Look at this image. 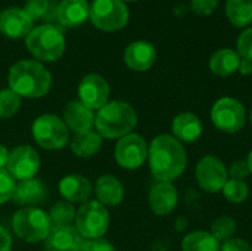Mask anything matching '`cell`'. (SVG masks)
Returning a JSON list of instances; mask_svg holds the SVG:
<instances>
[{
  "instance_id": "obj_13",
  "label": "cell",
  "mask_w": 252,
  "mask_h": 251,
  "mask_svg": "<svg viewBox=\"0 0 252 251\" xmlns=\"http://www.w3.org/2000/svg\"><path fill=\"white\" fill-rule=\"evenodd\" d=\"M109 84L100 74L90 72L84 75L78 84V101L94 112L109 102Z\"/></svg>"
},
{
  "instance_id": "obj_21",
  "label": "cell",
  "mask_w": 252,
  "mask_h": 251,
  "mask_svg": "<svg viewBox=\"0 0 252 251\" xmlns=\"http://www.w3.org/2000/svg\"><path fill=\"white\" fill-rule=\"evenodd\" d=\"M94 194L105 207H117L124 200V185L114 175H102L94 183Z\"/></svg>"
},
{
  "instance_id": "obj_18",
  "label": "cell",
  "mask_w": 252,
  "mask_h": 251,
  "mask_svg": "<svg viewBox=\"0 0 252 251\" xmlns=\"http://www.w3.org/2000/svg\"><path fill=\"white\" fill-rule=\"evenodd\" d=\"M47 200V188L43 180L32 178L16 182L12 201L22 207H38Z\"/></svg>"
},
{
  "instance_id": "obj_41",
  "label": "cell",
  "mask_w": 252,
  "mask_h": 251,
  "mask_svg": "<svg viewBox=\"0 0 252 251\" xmlns=\"http://www.w3.org/2000/svg\"><path fill=\"white\" fill-rule=\"evenodd\" d=\"M9 149L0 143V169H6V164H7V160H9Z\"/></svg>"
},
{
  "instance_id": "obj_4",
  "label": "cell",
  "mask_w": 252,
  "mask_h": 251,
  "mask_svg": "<svg viewBox=\"0 0 252 251\" xmlns=\"http://www.w3.org/2000/svg\"><path fill=\"white\" fill-rule=\"evenodd\" d=\"M28 52L40 62H55L65 53V37L59 28L50 24L38 25L25 37Z\"/></svg>"
},
{
  "instance_id": "obj_20",
  "label": "cell",
  "mask_w": 252,
  "mask_h": 251,
  "mask_svg": "<svg viewBox=\"0 0 252 251\" xmlns=\"http://www.w3.org/2000/svg\"><path fill=\"white\" fill-rule=\"evenodd\" d=\"M59 194L68 203H86L93 194V183L81 175L72 173L63 176L58 183Z\"/></svg>"
},
{
  "instance_id": "obj_15",
  "label": "cell",
  "mask_w": 252,
  "mask_h": 251,
  "mask_svg": "<svg viewBox=\"0 0 252 251\" xmlns=\"http://www.w3.org/2000/svg\"><path fill=\"white\" fill-rule=\"evenodd\" d=\"M83 243L75 226H53L43 241V251H81Z\"/></svg>"
},
{
  "instance_id": "obj_10",
  "label": "cell",
  "mask_w": 252,
  "mask_h": 251,
  "mask_svg": "<svg viewBox=\"0 0 252 251\" xmlns=\"http://www.w3.org/2000/svg\"><path fill=\"white\" fill-rule=\"evenodd\" d=\"M149 145L137 133H128L118 139L114 148V158L117 164L126 170H137L148 160Z\"/></svg>"
},
{
  "instance_id": "obj_5",
  "label": "cell",
  "mask_w": 252,
  "mask_h": 251,
  "mask_svg": "<svg viewBox=\"0 0 252 251\" xmlns=\"http://www.w3.org/2000/svg\"><path fill=\"white\" fill-rule=\"evenodd\" d=\"M12 229L25 243H43L52 231L49 213L40 207H22L12 217Z\"/></svg>"
},
{
  "instance_id": "obj_14",
  "label": "cell",
  "mask_w": 252,
  "mask_h": 251,
  "mask_svg": "<svg viewBox=\"0 0 252 251\" xmlns=\"http://www.w3.org/2000/svg\"><path fill=\"white\" fill-rule=\"evenodd\" d=\"M32 19L21 7H7L0 12V33L9 38L27 37L32 27Z\"/></svg>"
},
{
  "instance_id": "obj_30",
  "label": "cell",
  "mask_w": 252,
  "mask_h": 251,
  "mask_svg": "<svg viewBox=\"0 0 252 251\" xmlns=\"http://www.w3.org/2000/svg\"><path fill=\"white\" fill-rule=\"evenodd\" d=\"M21 102L22 98L19 95H16L13 90L7 89H1L0 90V118H10L13 117L19 108H21Z\"/></svg>"
},
{
  "instance_id": "obj_27",
  "label": "cell",
  "mask_w": 252,
  "mask_h": 251,
  "mask_svg": "<svg viewBox=\"0 0 252 251\" xmlns=\"http://www.w3.org/2000/svg\"><path fill=\"white\" fill-rule=\"evenodd\" d=\"M220 243L211 232L195 231L188 234L182 241V251H220Z\"/></svg>"
},
{
  "instance_id": "obj_9",
  "label": "cell",
  "mask_w": 252,
  "mask_h": 251,
  "mask_svg": "<svg viewBox=\"0 0 252 251\" xmlns=\"http://www.w3.org/2000/svg\"><path fill=\"white\" fill-rule=\"evenodd\" d=\"M211 121L223 133H238L247 123V111L241 101L224 96L216 101L211 108Z\"/></svg>"
},
{
  "instance_id": "obj_6",
  "label": "cell",
  "mask_w": 252,
  "mask_h": 251,
  "mask_svg": "<svg viewBox=\"0 0 252 251\" xmlns=\"http://www.w3.org/2000/svg\"><path fill=\"white\" fill-rule=\"evenodd\" d=\"M32 139L38 146L47 151L63 149L71 139L69 129L62 118L55 114L38 115L31 126Z\"/></svg>"
},
{
  "instance_id": "obj_26",
  "label": "cell",
  "mask_w": 252,
  "mask_h": 251,
  "mask_svg": "<svg viewBox=\"0 0 252 251\" xmlns=\"http://www.w3.org/2000/svg\"><path fill=\"white\" fill-rule=\"evenodd\" d=\"M226 16L238 28L248 27L252 24V0H227Z\"/></svg>"
},
{
  "instance_id": "obj_23",
  "label": "cell",
  "mask_w": 252,
  "mask_h": 251,
  "mask_svg": "<svg viewBox=\"0 0 252 251\" xmlns=\"http://www.w3.org/2000/svg\"><path fill=\"white\" fill-rule=\"evenodd\" d=\"M90 16L87 0H62L58 6V19L63 27H77Z\"/></svg>"
},
{
  "instance_id": "obj_28",
  "label": "cell",
  "mask_w": 252,
  "mask_h": 251,
  "mask_svg": "<svg viewBox=\"0 0 252 251\" xmlns=\"http://www.w3.org/2000/svg\"><path fill=\"white\" fill-rule=\"evenodd\" d=\"M75 216H77V210L74 204L65 200L55 203L49 212L52 228L53 226H74Z\"/></svg>"
},
{
  "instance_id": "obj_39",
  "label": "cell",
  "mask_w": 252,
  "mask_h": 251,
  "mask_svg": "<svg viewBox=\"0 0 252 251\" xmlns=\"http://www.w3.org/2000/svg\"><path fill=\"white\" fill-rule=\"evenodd\" d=\"M12 235L9 234V231L0 225V251H10L12 250Z\"/></svg>"
},
{
  "instance_id": "obj_11",
  "label": "cell",
  "mask_w": 252,
  "mask_h": 251,
  "mask_svg": "<svg viewBox=\"0 0 252 251\" xmlns=\"http://www.w3.org/2000/svg\"><path fill=\"white\" fill-rule=\"evenodd\" d=\"M41 160L35 148L31 145H18L9 152L6 170L16 180H28L37 176Z\"/></svg>"
},
{
  "instance_id": "obj_34",
  "label": "cell",
  "mask_w": 252,
  "mask_h": 251,
  "mask_svg": "<svg viewBox=\"0 0 252 251\" xmlns=\"http://www.w3.org/2000/svg\"><path fill=\"white\" fill-rule=\"evenodd\" d=\"M49 9V0H27L25 1V12L28 16L34 19H41Z\"/></svg>"
},
{
  "instance_id": "obj_31",
  "label": "cell",
  "mask_w": 252,
  "mask_h": 251,
  "mask_svg": "<svg viewBox=\"0 0 252 251\" xmlns=\"http://www.w3.org/2000/svg\"><path fill=\"white\" fill-rule=\"evenodd\" d=\"M223 195L227 201L233 203V204H241L244 203L248 195H250V186L247 185L245 180H235L230 179L226 182L224 188H223Z\"/></svg>"
},
{
  "instance_id": "obj_29",
  "label": "cell",
  "mask_w": 252,
  "mask_h": 251,
  "mask_svg": "<svg viewBox=\"0 0 252 251\" xmlns=\"http://www.w3.org/2000/svg\"><path fill=\"white\" fill-rule=\"evenodd\" d=\"M236 234V222L230 216H220L211 225V235L220 241H229Z\"/></svg>"
},
{
  "instance_id": "obj_1",
  "label": "cell",
  "mask_w": 252,
  "mask_h": 251,
  "mask_svg": "<svg viewBox=\"0 0 252 251\" xmlns=\"http://www.w3.org/2000/svg\"><path fill=\"white\" fill-rule=\"evenodd\" d=\"M148 161L151 173L158 182H173L186 170L188 154L183 143L174 136L159 135L149 143Z\"/></svg>"
},
{
  "instance_id": "obj_12",
  "label": "cell",
  "mask_w": 252,
  "mask_h": 251,
  "mask_svg": "<svg viewBox=\"0 0 252 251\" xmlns=\"http://www.w3.org/2000/svg\"><path fill=\"white\" fill-rule=\"evenodd\" d=\"M195 178L205 192L217 194L223 191L226 182L229 180V173L227 167L220 158L214 155H205L196 164Z\"/></svg>"
},
{
  "instance_id": "obj_42",
  "label": "cell",
  "mask_w": 252,
  "mask_h": 251,
  "mask_svg": "<svg viewBox=\"0 0 252 251\" xmlns=\"http://www.w3.org/2000/svg\"><path fill=\"white\" fill-rule=\"evenodd\" d=\"M247 163H248V167H250V172H251V175H252V149L250 151V154H248Z\"/></svg>"
},
{
  "instance_id": "obj_16",
  "label": "cell",
  "mask_w": 252,
  "mask_h": 251,
  "mask_svg": "<svg viewBox=\"0 0 252 251\" xmlns=\"http://www.w3.org/2000/svg\"><path fill=\"white\" fill-rule=\"evenodd\" d=\"M157 61V49L146 40H136L124 50V64L133 71H148Z\"/></svg>"
},
{
  "instance_id": "obj_36",
  "label": "cell",
  "mask_w": 252,
  "mask_h": 251,
  "mask_svg": "<svg viewBox=\"0 0 252 251\" xmlns=\"http://www.w3.org/2000/svg\"><path fill=\"white\" fill-rule=\"evenodd\" d=\"M227 173L235 180H244V179H247L251 175L247 160H236V161H233L230 169L227 170Z\"/></svg>"
},
{
  "instance_id": "obj_24",
  "label": "cell",
  "mask_w": 252,
  "mask_h": 251,
  "mask_svg": "<svg viewBox=\"0 0 252 251\" xmlns=\"http://www.w3.org/2000/svg\"><path fill=\"white\" fill-rule=\"evenodd\" d=\"M103 143V138L93 129L83 133H75L71 139V151L78 158H92L94 157Z\"/></svg>"
},
{
  "instance_id": "obj_32",
  "label": "cell",
  "mask_w": 252,
  "mask_h": 251,
  "mask_svg": "<svg viewBox=\"0 0 252 251\" xmlns=\"http://www.w3.org/2000/svg\"><path fill=\"white\" fill-rule=\"evenodd\" d=\"M15 186H16V180L9 175L6 169H0V206L12 200Z\"/></svg>"
},
{
  "instance_id": "obj_40",
  "label": "cell",
  "mask_w": 252,
  "mask_h": 251,
  "mask_svg": "<svg viewBox=\"0 0 252 251\" xmlns=\"http://www.w3.org/2000/svg\"><path fill=\"white\" fill-rule=\"evenodd\" d=\"M238 71L242 74V75H250L252 72V61L250 59H245V58H241V62H239V68Z\"/></svg>"
},
{
  "instance_id": "obj_2",
  "label": "cell",
  "mask_w": 252,
  "mask_h": 251,
  "mask_svg": "<svg viewBox=\"0 0 252 251\" xmlns=\"http://www.w3.org/2000/svg\"><path fill=\"white\" fill-rule=\"evenodd\" d=\"M9 89L25 99H38L49 93L52 75L49 70L35 59H21L9 68Z\"/></svg>"
},
{
  "instance_id": "obj_19",
  "label": "cell",
  "mask_w": 252,
  "mask_h": 251,
  "mask_svg": "<svg viewBox=\"0 0 252 251\" xmlns=\"http://www.w3.org/2000/svg\"><path fill=\"white\" fill-rule=\"evenodd\" d=\"M94 118L96 112L81 104L78 99L77 101H69L65 108H63V121L68 126L71 132L75 133H83L94 129Z\"/></svg>"
},
{
  "instance_id": "obj_44",
  "label": "cell",
  "mask_w": 252,
  "mask_h": 251,
  "mask_svg": "<svg viewBox=\"0 0 252 251\" xmlns=\"http://www.w3.org/2000/svg\"><path fill=\"white\" fill-rule=\"evenodd\" d=\"M250 120H251V124H252V109H251V114H250Z\"/></svg>"
},
{
  "instance_id": "obj_43",
  "label": "cell",
  "mask_w": 252,
  "mask_h": 251,
  "mask_svg": "<svg viewBox=\"0 0 252 251\" xmlns=\"http://www.w3.org/2000/svg\"><path fill=\"white\" fill-rule=\"evenodd\" d=\"M121 1H124V3H126V1H137V0H121Z\"/></svg>"
},
{
  "instance_id": "obj_25",
  "label": "cell",
  "mask_w": 252,
  "mask_h": 251,
  "mask_svg": "<svg viewBox=\"0 0 252 251\" xmlns=\"http://www.w3.org/2000/svg\"><path fill=\"white\" fill-rule=\"evenodd\" d=\"M241 56L233 49H220L210 59V70L219 77H229L239 68Z\"/></svg>"
},
{
  "instance_id": "obj_33",
  "label": "cell",
  "mask_w": 252,
  "mask_h": 251,
  "mask_svg": "<svg viewBox=\"0 0 252 251\" xmlns=\"http://www.w3.org/2000/svg\"><path fill=\"white\" fill-rule=\"evenodd\" d=\"M236 47H238L236 52L239 53L241 58L252 61V27L247 28L245 31H242L239 34Z\"/></svg>"
},
{
  "instance_id": "obj_35",
  "label": "cell",
  "mask_w": 252,
  "mask_h": 251,
  "mask_svg": "<svg viewBox=\"0 0 252 251\" xmlns=\"http://www.w3.org/2000/svg\"><path fill=\"white\" fill-rule=\"evenodd\" d=\"M189 6L198 15H201V16H210L217 9L219 0H190Z\"/></svg>"
},
{
  "instance_id": "obj_22",
  "label": "cell",
  "mask_w": 252,
  "mask_h": 251,
  "mask_svg": "<svg viewBox=\"0 0 252 251\" xmlns=\"http://www.w3.org/2000/svg\"><path fill=\"white\" fill-rule=\"evenodd\" d=\"M173 135L177 141L192 143L202 135V121L193 112H182L174 117L171 123Z\"/></svg>"
},
{
  "instance_id": "obj_17",
  "label": "cell",
  "mask_w": 252,
  "mask_h": 251,
  "mask_svg": "<svg viewBox=\"0 0 252 251\" xmlns=\"http://www.w3.org/2000/svg\"><path fill=\"white\" fill-rule=\"evenodd\" d=\"M148 203L154 215L157 216H168L179 203V194L176 186L171 182H158L155 183L148 197Z\"/></svg>"
},
{
  "instance_id": "obj_38",
  "label": "cell",
  "mask_w": 252,
  "mask_h": 251,
  "mask_svg": "<svg viewBox=\"0 0 252 251\" xmlns=\"http://www.w3.org/2000/svg\"><path fill=\"white\" fill-rule=\"evenodd\" d=\"M220 251H252V247L244 240L232 238L221 246Z\"/></svg>"
},
{
  "instance_id": "obj_8",
  "label": "cell",
  "mask_w": 252,
  "mask_h": 251,
  "mask_svg": "<svg viewBox=\"0 0 252 251\" xmlns=\"http://www.w3.org/2000/svg\"><path fill=\"white\" fill-rule=\"evenodd\" d=\"M92 24L106 33L123 30L128 24L130 12L121 0H94L90 4Z\"/></svg>"
},
{
  "instance_id": "obj_37",
  "label": "cell",
  "mask_w": 252,
  "mask_h": 251,
  "mask_svg": "<svg viewBox=\"0 0 252 251\" xmlns=\"http://www.w3.org/2000/svg\"><path fill=\"white\" fill-rule=\"evenodd\" d=\"M81 251H117L114 244L105 238H96V240H84Z\"/></svg>"
},
{
  "instance_id": "obj_3",
  "label": "cell",
  "mask_w": 252,
  "mask_h": 251,
  "mask_svg": "<svg viewBox=\"0 0 252 251\" xmlns=\"http://www.w3.org/2000/svg\"><path fill=\"white\" fill-rule=\"evenodd\" d=\"M137 126L136 109L124 101H109L96 111L94 130L103 139H120Z\"/></svg>"
},
{
  "instance_id": "obj_7",
  "label": "cell",
  "mask_w": 252,
  "mask_h": 251,
  "mask_svg": "<svg viewBox=\"0 0 252 251\" xmlns=\"http://www.w3.org/2000/svg\"><path fill=\"white\" fill-rule=\"evenodd\" d=\"M75 229L84 240L103 238L109 228V212L108 207L100 204L97 200H89L77 210Z\"/></svg>"
}]
</instances>
